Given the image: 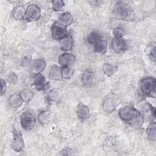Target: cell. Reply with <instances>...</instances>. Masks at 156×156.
<instances>
[{"label":"cell","instance_id":"cell-31","mask_svg":"<svg viewBox=\"0 0 156 156\" xmlns=\"http://www.w3.org/2000/svg\"><path fill=\"white\" fill-rule=\"evenodd\" d=\"M7 80L12 84H16L18 81V76L15 73H10L8 75Z\"/></svg>","mask_w":156,"mask_h":156},{"label":"cell","instance_id":"cell-8","mask_svg":"<svg viewBox=\"0 0 156 156\" xmlns=\"http://www.w3.org/2000/svg\"><path fill=\"white\" fill-rule=\"evenodd\" d=\"M68 35L67 28L58 24L57 21L54 23L51 26V35L55 40H60Z\"/></svg>","mask_w":156,"mask_h":156},{"label":"cell","instance_id":"cell-33","mask_svg":"<svg viewBox=\"0 0 156 156\" xmlns=\"http://www.w3.org/2000/svg\"><path fill=\"white\" fill-rule=\"evenodd\" d=\"M7 89L6 82L3 79H1V94L3 95L5 93Z\"/></svg>","mask_w":156,"mask_h":156},{"label":"cell","instance_id":"cell-12","mask_svg":"<svg viewBox=\"0 0 156 156\" xmlns=\"http://www.w3.org/2000/svg\"><path fill=\"white\" fill-rule=\"evenodd\" d=\"M126 42L123 38L114 37L111 41L112 49L116 53L123 52L126 48Z\"/></svg>","mask_w":156,"mask_h":156},{"label":"cell","instance_id":"cell-14","mask_svg":"<svg viewBox=\"0 0 156 156\" xmlns=\"http://www.w3.org/2000/svg\"><path fill=\"white\" fill-rule=\"evenodd\" d=\"M94 78V73L90 69H86L83 72L81 76V83L85 87H89L93 82Z\"/></svg>","mask_w":156,"mask_h":156},{"label":"cell","instance_id":"cell-34","mask_svg":"<svg viewBox=\"0 0 156 156\" xmlns=\"http://www.w3.org/2000/svg\"><path fill=\"white\" fill-rule=\"evenodd\" d=\"M60 154L66 155H72L74 154V153L73 150H71L70 148H65L63 151H62V152Z\"/></svg>","mask_w":156,"mask_h":156},{"label":"cell","instance_id":"cell-21","mask_svg":"<svg viewBox=\"0 0 156 156\" xmlns=\"http://www.w3.org/2000/svg\"><path fill=\"white\" fill-rule=\"evenodd\" d=\"M25 15L26 9L21 5L16 6L12 11V15L13 18L16 20H23L25 17Z\"/></svg>","mask_w":156,"mask_h":156},{"label":"cell","instance_id":"cell-4","mask_svg":"<svg viewBox=\"0 0 156 156\" xmlns=\"http://www.w3.org/2000/svg\"><path fill=\"white\" fill-rule=\"evenodd\" d=\"M25 147L24 140L21 131L14 129L13 132V140L11 143V147L15 152L22 151Z\"/></svg>","mask_w":156,"mask_h":156},{"label":"cell","instance_id":"cell-11","mask_svg":"<svg viewBox=\"0 0 156 156\" xmlns=\"http://www.w3.org/2000/svg\"><path fill=\"white\" fill-rule=\"evenodd\" d=\"M76 113L78 118L82 121L88 119L91 115L90 110L88 107L82 102H79L77 105Z\"/></svg>","mask_w":156,"mask_h":156},{"label":"cell","instance_id":"cell-29","mask_svg":"<svg viewBox=\"0 0 156 156\" xmlns=\"http://www.w3.org/2000/svg\"><path fill=\"white\" fill-rule=\"evenodd\" d=\"M65 6V2L62 0H55L52 2V7L54 11H62Z\"/></svg>","mask_w":156,"mask_h":156},{"label":"cell","instance_id":"cell-25","mask_svg":"<svg viewBox=\"0 0 156 156\" xmlns=\"http://www.w3.org/2000/svg\"><path fill=\"white\" fill-rule=\"evenodd\" d=\"M20 95L23 102H29L34 98V93L29 89H24L20 93Z\"/></svg>","mask_w":156,"mask_h":156},{"label":"cell","instance_id":"cell-20","mask_svg":"<svg viewBox=\"0 0 156 156\" xmlns=\"http://www.w3.org/2000/svg\"><path fill=\"white\" fill-rule=\"evenodd\" d=\"M107 49V42L104 40H101L94 45V52L96 54L103 55Z\"/></svg>","mask_w":156,"mask_h":156},{"label":"cell","instance_id":"cell-3","mask_svg":"<svg viewBox=\"0 0 156 156\" xmlns=\"http://www.w3.org/2000/svg\"><path fill=\"white\" fill-rule=\"evenodd\" d=\"M155 85L156 81L154 77H144L141 79L140 83V91L144 96L155 98Z\"/></svg>","mask_w":156,"mask_h":156},{"label":"cell","instance_id":"cell-30","mask_svg":"<svg viewBox=\"0 0 156 156\" xmlns=\"http://www.w3.org/2000/svg\"><path fill=\"white\" fill-rule=\"evenodd\" d=\"M112 34L114 35V37L123 38V37L126 35V31L121 27H116L113 29Z\"/></svg>","mask_w":156,"mask_h":156},{"label":"cell","instance_id":"cell-28","mask_svg":"<svg viewBox=\"0 0 156 156\" xmlns=\"http://www.w3.org/2000/svg\"><path fill=\"white\" fill-rule=\"evenodd\" d=\"M51 113L49 112L48 111H43L40 112L38 116V121L42 124H45L49 122L51 119Z\"/></svg>","mask_w":156,"mask_h":156},{"label":"cell","instance_id":"cell-18","mask_svg":"<svg viewBox=\"0 0 156 156\" xmlns=\"http://www.w3.org/2000/svg\"><path fill=\"white\" fill-rule=\"evenodd\" d=\"M49 77L50 79L54 80H60L61 78H62V67L57 65H52L49 71Z\"/></svg>","mask_w":156,"mask_h":156},{"label":"cell","instance_id":"cell-2","mask_svg":"<svg viewBox=\"0 0 156 156\" xmlns=\"http://www.w3.org/2000/svg\"><path fill=\"white\" fill-rule=\"evenodd\" d=\"M113 12L115 16L126 21H132L135 17L133 10L122 1L116 3Z\"/></svg>","mask_w":156,"mask_h":156},{"label":"cell","instance_id":"cell-16","mask_svg":"<svg viewBox=\"0 0 156 156\" xmlns=\"http://www.w3.org/2000/svg\"><path fill=\"white\" fill-rule=\"evenodd\" d=\"M57 22L60 25L67 27L73 22V16L69 12H64L60 15Z\"/></svg>","mask_w":156,"mask_h":156},{"label":"cell","instance_id":"cell-10","mask_svg":"<svg viewBox=\"0 0 156 156\" xmlns=\"http://www.w3.org/2000/svg\"><path fill=\"white\" fill-rule=\"evenodd\" d=\"M76 62L75 56L71 53L65 52L60 55L58 58V63L62 66H71Z\"/></svg>","mask_w":156,"mask_h":156},{"label":"cell","instance_id":"cell-9","mask_svg":"<svg viewBox=\"0 0 156 156\" xmlns=\"http://www.w3.org/2000/svg\"><path fill=\"white\" fill-rule=\"evenodd\" d=\"M33 84L36 90L38 91H44L49 86L46 78L41 73L35 74L33 77Z\"/></svg>","mask_w":156,"mask_h":156},{"label":"cell","instance_id":"cell-6","mask_svg":"<svg viewBox=\"0 0 156 156\" xmlns=\"http://www.w3.org/2000/svg\"><path fill=\"white\" fill-rule=\"evenodd\" d=\"M35 122L36 120L35 116L31 112L29 111L23 112L20 116L21 126L26 130L32 129L35 126Z\"/></svg>","mask_w":156,"mask_h":156},{"label":"cell","instance_id":"cell-24","mask_svg":"<svg viewBox=\"0 0 156 156\" xmlns=\"http://www.w3.org/2000/svg\"><path fill=\"white\" fill-rule=\"evenodd\" d=\"M146 134L148 138L152 141H155L156 138V129L155 122L152 121L146 129Z\"/></svg>","mask_w":156,"mask_h":156},{"label":"cell","instance_id":"cell-7","mask_svg":"<svg viewBox=\"0 0 156 156\" xmlns=\"http://www.w3.org/2000/svg\"><path fill=\"white\" fill-rule=\"evenodd\" d=\"M41 16V10L40 7L35 4L29 5L26 9L25 18L29 22H35L38 21Z\"/></svg>","mask_w":156,"mask_h":156},{"label":"cell","instance_id":"cell-32","mask_svg":"<svg viewBox=\"0 0 156 156\" xmlns=\"http://www.w3.org/2000/svg\"><path fill=\"white\" fill-rule=\"evenodd\" d=\"M149 55L151 60L152 62H155L156 60V52H155V46H154V47L151 48Z\"/></svg>","mask_w":156,"mask_h":156},{"label":"cell","instance_id":"cell-26","mask_svg":"<svg viewBox=\"0 0 156 156\" xmlns=\"http://www.w3.org/2000/svg\"><path fill=\"white\" fill-rule=\"evenodd\" d=\"M101 40H102L101 36L97 32H94V31L91 32L87 36V41L91 44L94 45Z\"/></svg>","mask_w":156,"mask_h":156},{"label":"cell","instance_id":"cell-23","mask_svg":"<svg viewBox=\"0 0 156 156\" xmlns=\"http://www.w3.org/2000/svg\"><path fill=\"white\" fill-rule=\"evenodd\" d=\"M102 70L104 73L108 77L112 76L118 70V67L109 63H106L104 65Z\"/></svg>","mask_w":156,"mask_h":156},{"label":"cell","instance_id":"cell-5","mask_svg":"<svg viewBox=\"0 0 156 156\" xmlns=\"http://www.w3.org/2000/svg\"><path fill=\"white\" fill-rule=\"evenodd\" d=\"M118 98L113 93L108 94L103 100L102 107L104 111L107 112H112L118 105Z\"/></svg>","mask_w":156,"mask_h":156},{"label":"cell","instance_id":"cell-27","mask_svg":"<svg viewBox=\"0 0 156 156\" xmlns=\"http://www.w3.org/2000/svg\"><path fill=\"white\" fill-rule=\"evenodd\" d=\"M74 74V69L71 66H62V77L64 79H70Z\"/></svg>","mask_w":156,"mask_h":156},{"label":"cell","instance_id":"cell-15","mask_svg":"<svg viewBox=\"0 0 156 156\" xmlns=\"http://www.w3.org/2000/svg\"><path fill=\"white\" fill-rule=\"evenodd\" d=\"M23 103V101L20 94H12L7 99V104L12 108H18Z\"/></svg>","mask_w":156,"mask_h":156},{"label":"cell","instance_id":"cell-17","mask_svg":"<svg viewBox=\"0 0 156 156\" xmlns=\"http://www.w3.org/2000/svg\"><path fill=\"white\" fill-rule=\"evenodd\" d=\"M46 67V62L42 58L34 60L31 65V69L34 74L41 73Z\"/></svg>","mask_w":156,"mask_h":156},{"label":"cell","instance_id":"cell-1","mask_svg":"<svg viewBox=\"0 0 156 156\" xmlns=\"http://www.w3.org/2000/svg\"><path fill=\"white\" fill-rule=\"evenodd\" d=\"M120 119L132 127L139 129L142 127L144 118L141 113L136 108L126 105L121 108L118 112Z\"/></svg>","mask_w":156,"mask_h":156},{"label":"cell","instance_id":"cell-19","mask_svg":"<svg viewBox=\"0 0 156 156\" xmlns=\"http://www.w3.org/2000/svg\"><path fill=\"white\" fill-rule=\"evenodd\" d=\"M48 101L50 102H58L62 98V93L60 90L55 88L50 90L47 93Z\"/></svg>","mask_w":156,"mask_h":156},{"label":"cell","instance_id":"cell-22","mask_svg":"<svg viewBox=\"0 0 156 156\" xmlns=\"http://www.w3.org/2000/svg\"><path fill=\"white\" fill-rule=\"evenodd\" d=\"M137 107L138 108V110L141 113H148L149 112H151L154 108L151 104L145 99L138 102L137 104Z\"/></svg>","mask_w":156,"mask_h":156},{"label":"cell","instance_id":"cell-13","mask_svg":"<svg viewBox=\"0 0 156 156\" xmlns=\"http://www.w3.org/2000/svg\"><path fill=\"white\" fill-rule=\"evenodd\" d=\"M59 46L60 48L65 52L70 51L73 47V40L72 37L68 34L62 38L59 41Z\"/></svg>","mask_w":156,"mask_h":156}]
</instances>
